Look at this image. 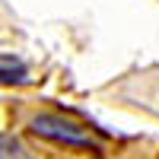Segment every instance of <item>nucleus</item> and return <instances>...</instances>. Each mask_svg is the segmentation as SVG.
Returning <instances> with one entry per match:
<instances>
[{
	"label": "nucleus",
	"mask_w": 159,
	"mask_h": 159,
	"mask_svg": "<svg viewBox=\"0 0 159 159\" xmlns=\"http://www.w3.org/2000/svg\"><path fill=\"white\" fill-rule=\"evenodd\" d=\"M3 147H7L3 159H25V153L19 150V143H16V140H10V137H7V140H3Z\"/></svg>",
	"instance_id": "nucleus-3"
},
{
	"label": "nucleus",
	"mask_w": 159,
	"mask_h": 159,
	"mask_svg": "<svg viewBox=\"0 0 159 159\" xmlns=\"http://www.w3.org/2000/svg\"><path fill=\"white\" fill-rule=\"evenodd\" d=\"M105 92H111L118 105H130V108L159 118V67H143L137 73H127Z\"/></svg>",
	"instance_id": "nucleus-1"
},
{
	"label": "nucleus",
	"mask_w": 159,
	"mask_h": 159,
	"mask_svg": "<svg viewBox=\"0 0 159 159\" xmlns=\"http://www.w3.org/2000/svg\"><path fill=\"white\" fill-rule=\"evenodd\" d=\"M29 124L38 137H48L54 143H64V147H76V150H99L96 137L89 134L86 127H80L73 121H67V118H61L54 111H35L29 118Z\"/></svg>",
	"instance_id": "nucleus-2"
}]
</instances>
